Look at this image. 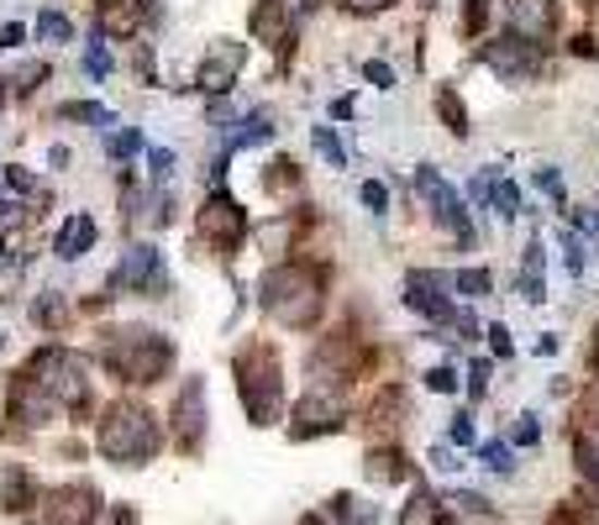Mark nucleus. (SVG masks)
<instances>
[{
    "instance_id": "24",
    "label": "nucleus",
    "mask_w": 599,
    "mask_h": 525,
    "mask_svg": "<svg viewBox=\"0 0 599 525\" xmlns=\"http://www.w3.org/2000/svg\"><path fill=\"white\" fill-rule=\"evenodd\" d=\"M437 117L448 121V132H452V137H468V111H463V95H457L452 85L437 89Z\"/></svg>"
},
{
    "instance_id": "29",
    "label": "nucleus",
    "mask_w": 599,
    "mask_h": 525,
    "mask_svg": "<svg viewBox=\"0 0 599 525\" xmlns=\"http://www.w3.org/2000/svg\"><path fill=\"white\" fill-rule=\"evenodd\" d=\"M59 117H63V121H95V126H117L111 106H95V100H69Z\"/></svg>"
},
{
    "instance_id": "26",
    "label": "nucleus",
    "mask_w": 599,
    "mask_h": 525,
    "mask_svg": "<svg viewBox=\"0 0 599 525\" xmlns=\"http://www.w3.org/2000/svg\"><path fill=\"white\" fill-rule=\"evenodd\" d=\"M457 294H468V300H484V294L494 290V279H489V268H457L448 279Z\"/></svg>"
},
{
    "instance_id": "46",
    "label": "nucleus",
    "mask_w": 599,
    "mask_h": 525,
    "mask_svg": "<svg viewBox=\"0 0 599 525\" xmlns=\"http://www.w3.org/2000/svg\"><path fill=\"white\" fill-rule=\"evenodd\" d=\"M489 374H494V368H489V363H474V368H468V389H474V394H484V389H489Z\"/></svg>"
},
{
    "instance_id": "2",
    "label": "nucleus",
    "mask_w": 599,
    "mask_h": 525,
    "mask_svg": "<svg viewBox=\"0 0 599 525\" xmlns=\"http://www.w3.org/2000/svg\"><path fill=\"white\" fill-rule=\"evenodd\" d=\"M95 447L106 452V463L117 467H143L158 457L163 447V426L148 405L137 400H117V405L100 410V426H95Z\"/></svg>"
},
{
    "instance_id": "56",
    "label": "nucleus",
    "mask_w": 599,
    "mask_h": 525,
    "mask_svg": "<svg viewBox=\"0 0 599 525\" xmlns=\"http://www.w3.org/2000/svg\"><path fill=\"white\" fill-rule=\"evenodd\" d=\"M300 525H327V521H300Z\"/></svg>"
},
{
    "instance_id": "49",
    "label": "nucleus",
    "mask_w": 599,
    "mask_h": 525,
    "mask_svg": "<svg viewBox=\"0 0 599 525\" xmlns=\"http://www.w3.org/2000/svg\"><path fill=\"white\" fill-rule=\"evenodd\" d=\"M452 441H457V447H468V441H474V426H468V415H457V420H452Z\"/></svg>"
},
{
    "instance_id": "45",
    "label": "nucleus",
    "mask_w": 599,
    "mask_h": 525,
    "mask_svg": "<svg viewBox=\"0 0 599 525\" xmlns=\"http://www.w3.org/2000/svg\"><path fill=\"white\" fill-rule=\"evenodd\" d=\"M273 169H279V174H264V184H269V190H295V163H284V158H279V163H273Z\"/></svg>"
},
{
    "instance_id": "50",
    "label": "nucleus",
    "mask_w": 599,
    "mask_h": 525,
    "mask_svg": "<svg viewBox=\"0 0 599 525\" xmlns=\"http://www.w3.org/2000/svg\"><path fill=\"white\" fill-rule=\"evenodd\" d=\"M22 37H27V32H22V22H5V27H0V48H16Z\"/></svg>"
},
{
    "instance_id": "48",
    "label": "nucleus",
    "mask_w": 599,
    "mask_h": 525,
    "mask_svg": "<svg viewBox=\"0 0 599 525\" xmlns=\"http://www.w3.org/2000/svg\"><path fill=\"white\" fill-rule=\"evenodd\" d=\"M489 342H494V352H500V357H510V331L500 321L489 326Z\"/></svg>"
},
{
    "instance_id": "5",
    "label": "nucleus",
    "mask_w": 599,
    "mask_h": 525,
    "mask_svg": "<svg viewBox=\"0 0 599 525\" xmlns=\"http://www.w3.org/2000/svg\"><path fill=\"white\" fill-rule=\"evenodd\" d=\"M27 379L42 383V394L63 410H85L90 400V368L80 352H63V347H42L27 363Z\"/></svg>"
},
{
    "instance_id": "32",
    "label": "nucleus",
    "mask_w": 599,
    "mask_h": 525,
    "mask_svg": "<svg viewBox=\"0 0 599 525\" xmlns=\"http://www.w3.org/2000/svg\"><path fill=\"white\" fill-rule=\"evenodd\" d=\"M558 247H563V268H569L573 279L584 273V236H573L569 227H563V236H558Z\"/></svg>"
},
{
    "instance_id": "16",
    "label": "nucleus",
    "mask_w": 599,
    "mask_h": 525,
    "mask_svg": "<svg viewBox=\"0 0 599 525\" xmlns=\"http://www.w3.org/2000/svg\"><path fill=\"white\" fill-rule=\"evenodd\" d=\"M247 32L258 37V42H290V11H284V0H258L253 5V16H247Z\"/></svg>"
},
{
    "instance_id": "44",
    "label": "nucleus",
    "mask_w": 599,
    "mask_h": 525,
    "mask_svg": "<svg viewBox=\"0 0 599 525\" xmlns=\"http://www.w3.org/2000/svg\"><path fill=\"white\" fill-rule=\"evenodd\" d=\"M573 236H599V210H573Z\"/></svg>"
},
{
    "instance_id": "17",
    "label": "nucleus",
    "mask_w": 599,
    "mask_h": 525,
    "mask_svg": "<svg viewBox=\"0 0 599 525\" xmlns=\"http://www.w3.org/2000/svg\"><path fill=\"white\" fill-rule=\"evenodd\" d=\"M11 405H16V420H27V426H42L48 415H53V400L42 394V383H32L27 374H16V389H11Z\"/></svg>"
},
{
    "instance_id": "57",
    "label": "nucleus",
    "mask_w": 599,
    "mask_h": 525,
    "mask_svg": "<svg viewBox=\"0 0 599 525\" xmlns=\"http://www.w3.org/2000/svg\"><path fill=\"white\" fill-rule=\"evenodd\" d=\"M578 5H599V0H578Z\"/></svg>"
},
{
    "instance_id": "34",
    "label": "nucleus",
    "mask_w": 599,
    "mask_h": 525,
    "mask_svg": "<svg viewBox=\"0 0 599 525\" xmlns=\"http://www.w3.org/2000/svg\"><path fill=\"white\" fill-rule=\"evenodd\" d=\"M479 463L489 467V473H510V467H515V463H510V447H505V441H484V447H479Z\"/></svg>"
},
{
    "instance_id": "13",
    "label": "nucleus",
    "mask_w": 599,
    "mask_h": 525,
    "mask_svg": "<svg viewBox=\"0 0 599 525\" xmlns=\"http://www.w3.org/2000/svg\"><path fill=\"white\" fill-rule=\"evenodd\" d=\"M242 59H247L242 42H216L206 59H200V69H195V89H200V95H221V89H232Z\"/></svg>"
},
{
    "instance_id": "39",
    "label": "nucleus",
    "mask_w": 599,
    "mask_h": 525,
    "mask_svg": "<svg viewBox=\"0 0 599 525\" xmlns=\"http://www.w3.org/2000/svg\"><path fill=\"white\" fill-rule=\"evenodd\" d=\"M37 80H48V63H27V69L11 80V89H16V95H32V89H37Z\"/></svg>"
},
{
    "instance_id": "4",
    "label": "nucleus",
    "mask_w": 599,
    "mask_h": 525,
    "mask_svg": "<svg viewBox=\"0 0 599 525\" xmlns=\"http://www.w3.org/2000/svg\"><path fill=\"white\" fill-rule=\"evenodd\" d=\"M237 394L253 426H273L279 405H284V374H279V352L273 347H247L237 352Z\"/></svg>"
},
{
    "instance_id": "40",
    "label": "nucleus",
    "mask_w": 599,
    "mask_h": 525,
    "mask_svg": "<svg viewBox=\"0 0 599 525\" xmlns=\"http://www.w3.org/2000/svg\"><path fill=\"white\" fill-rule=\"evenodd\" d=\"M426 389H437V394H452V389H457V374H452L448 363H437V368H426Z\"/></svg>"
},
{
    "instance_id": "18",
    "label": "nucleus",
    "mask_w": 599,
    "mask_h": 525,
    "mask_svg": "<svg viewBox=\"0 0 599 525\" xmlns=\"http://www.w3.org/2000/svg\"><path fill=\"white\" fill-rule=\"evenodd\" d=\"M521 300L526 305L547 300V253H541V236L526 242V258H521Z\"/></svg>"
},
{
    "instance_id": "10",
    "label": "nucleus",
    "mask_w": 599,
    "mask_h": 525,
    "mask_svg": "<svg viewBox=\"0 0 599 525\" xmlns=\"http://www.w3.org/2000/svg\"><path fill=\"white\" fill-rule=\"evenodd\" d=\"M95 515H100V495L90 484H63L42 504V521L48 525H95Z\"/></svg>"
},
{
    "instance_id": "41",
    "label": "nucleus",
    "mask_w": 599,
    "mask_h": 525,
    "mask_svg": "<svg viewBox=\"0 0 599 525\" xmlns=\"http://www.w3.org/2000/svg\"><path fill=\"white\" fill-rule=\"evenodd\" d=\"M363 80H368V85H379V89H394V69L390 63H363Z\"/></svg>"
},
{
    "instance_id": "1",
    "label": "nucleus",
    "mask_w": 599,
    "mask_h": 525,
    "mask_svg": "<svg viewBox=\"0 0 599 525\" xmlns=\"http://www.w3.org/2000/svg\"><path fill=\"white\" fill-rule=\"evenodd\" d=\"M100 363L117 374L121 383L143 389V383H158L174 374V342L163 331H148V326H117V331H100Z\"/></svg>"
},
{
    "instance_id": "51",
    "label": "nucleus",
    "mask_w": 599,
    "mask_h": 525,
    "mask_svg": "<svg viewBox=\"0 0 599 525\" xmlns=\"http://www.w3.org/2000/svg\"><path fill=\"white\" fill-rule=\"evenodd\" d=\"M431 467H442V473H452V467H457V457H452V447H431Z\"/></svg>"
},
{
    "instance_id": "37",
    "label": "nucleus",
    "mask_w": 599,
    "mask_h": 525,
    "mask_svg": "<svg viewBox=\"0 0 599 525\" xmlns=\"http://www.w3.org/2000/svg\"><path fill=\"white\" fill-rule=\"evenodd\" d=\"M578 473L599 489V441H578Z\"/></svg>"
},
{
    "instance_id": "38",
    "label": "nucleus",
    "mask_w": 599,
    "mask_h": 525,
    "mask_svg": "<svg viewBox=\"0 0 599 525\" xmlns=\"http://www.w3.org/2000/svg\"><path fill=\"white\" fill-rule=\"evenodd\" d=\"M358 195H363V205H368L374 216H384V210H390V190H384L379 179H368V184H363Z\"/></svg>"
},
{
    "instance_id": "12",
    "label": "nucleus",
    "mask_w": 599,
    "mask_h": 525,
    "mask_svg": "<svg viewBox=\"0 0 599 525\" xmlns=\"http://www.w3.org/2000/svg\"><path fill=\"white\" fill-rule=\"evenodd\" d=\"M174 437L184 452H200V441H206V383L200 379H190L174 400Z\"/></svg>"
},
{
    "instance_id": "53",
    "label": "nucleus",
    "mask_w": 599,
    "mask_h": 525,
    "mask_svg": "<svg viewBox=\"0 0 599 525\" xmlns=\"http://www.w3.org/2000/svg\"><path fill=\"white\" fill-rule=\"evenodd\" d=\"M48 163H53V169H69V147H48Z\"/></svg>"
},
{
    "instance_id": "55",
    "label": "nucleus",
    "mask_w": 599,
    "mask_h": 525,
    "mask_svg": "<svg viewBox=\"0 0 599 525\" xmlns=\"http://www.w3.org/2000/svg\"><path fill=\"white\" fill-rule=\"evenodd\" d=\"M390 0H353V11H363V16H374V11H384Z\"/></svg>"
},
{
    "instance_id": "28",
    "label": "nucleus",
    "mask_w": 599,
    "mask_h": 525,
    "mask_svg": "<svg viewBox=\"0 0 599 525\" xmlns=\"http://www.w3.org/2000/svg\"><path fill=\"white\" fill-rule=\"evenodd\" d=\"M310 147L327 158V169H347V152H342V143H337L331 126H310Z\"/></svg>"
},
{
    "instance_id": "8",
    "label": "nucleus",
    "mask_w": 599,
    "mask_h": 525,
    "mask_svg": "<svg viewBox=\"0 0 599 525\" xmlns=\"http://www.w3.org/2000/svg\"><path fill=\"white\" fill-rule=\"evenodd\" d=\"M479 59L489 74H500V80H526V74H537L541 69V53L537 42H526V37H515V32H505V37H489L479 48Z\"/></svg>"
},
{
    "instance_id": "23",
    "label": "nucleus",
    "mask_w": 599,
    "mask_h": 525,
    "mask_svg": "<svg viewBox=\"0 0 599 525\" xmlns=\"http://www.w3.org/2000/svg\"><path fill=\"white\" fill-rule=\"evenodd\" d=\"M400 525H442V499H431L426 489H416V495L400 504Z\"/></svg>"
},
{
    "instance_id": "25",
    "label": "nucleus",
    "mask_w": 599,
    "mask_h": 525,
    "mask_svg": "<svg viewBox=\"0 0 599 525\" xmlns=\"http://www.w3.org/2000/svg\"><path fill=\"white\" fill-rule=\"evenodd\" d=\"M331 515H337L342 525H379V510L358 495H337L331 499Z\"/></svg>"
},
{
    "instance_id": "11",
    "label": "nucleus",
    "mask_w": 599,
    "mask_h": 525,
    "mask_svg": "<svg viewBox=\"0 0 599 525\" xmlns=\"http://www.w3.org/2000/svg\"><path fill=\"white\" fill-rule=\"evenodd\" d=\"M448 279H437V273H411L405 279V305L411 310H420L426 321H437V326H457V310H452V300H448Z\"/></svg>"
},
{
    "instance_id": "22",
    "label": "nucleus",
    "mask_w": 599,
    "mask_h": 525,
    "mask_svg": "<svg viewBox=\"0 0 599 525\" xmlns=\"http://www.w3.org/2000/svg\"><path fill=\"white\" fill-rule=\"evenodd\" d=\"M269 137H273V121L264 117V111H253L247 121H237V132H227V147H221V152L232 158V152H242V147H258V143H269Z\"/></svg>"
},
{
    "instance_id": "36",
    "label": "nucleus",
    "mask_w": 599,
    "mask_h": 525,
    "mask_svg": "<svg viewBox=\"0 0 599 525\" xmlns=\"http://www.w3.org/2000/svg\"><path fill=\"white\" fill-rule=\"evenodd\" d=\"M484 22H489V0H463V37H479Z\"/></svg>"
},
{
    "instance_id": "59",
    "label": "nucleus",
    "mask_w": 599,
    "mask_h": 525,
    "mask_svg": "<svg viewBox=\"0 0 599 525\" xmlns=\"http://www.w3.org/2000/svg\"><path fill=\"white\" fill-rule=\"evenodd\" d=\"M595 368H599V352H595Z\"/></svg>"
},
{
    "instance_id": "52",
    "label": "nucleus",
    "mask_w": 599,
    "mask_h": 525,
    "mask_svg": "<svg viewBox=\"0 0 599 525\" xmlns=\"http://www.w3.org/2000/svg\"><path fill=\"white\" fill-rule=\"evenodd\" d=\"M111 525H137V510H132V504H117V510H111Z\"/></svg>"
},
{
    "instance_id": "3",
    "label": "nucleus",
    "mask_w": 599,
    "mask_h": 525,
    "mask_svg": "<svg viewBox=\"0 0 599 525\" xmlns=\"http://www.w3.org/2000/svg\"><path fill=\"white\" fill-rule=\"evenodd\" d=\"M264 310H269L279 326H290V331H310L316 316H321V305H327V290H321V273L310 268V262H273L269 273H264Z\"/></svg>"
},
{
    "instance_id": "43",
    "label": "nucleus",
    "mask_w": 599,
    "mask_h": 525,
    "mask_svg": "<svg viewBox=\"0 0 599 525\" xmlns=\"http://www.w3.org/2000/svg\"><path fill=\"white\" fill-rule=\"evenodd\" d=\"M169 169H174V152H169V147H148V174L169 179Z\"/></svg>"
},
{
    "instance_id": "35",
    "label": "nucleus",
    "mask_w": 599,
    "mask_h": 525,
    "mask_svg": "<svg viewBox=\"0 0 599 525\" xmlns=\"http://www.w3.org/2000/svg\"><path fill=\"white\" fill-rule=\"evenodd\" d=\"M143 147H148V137H143L137 126H126V132L111 137V158H132V152H143Z\"/></svg>"
},
{
    "instance_id": "7",
    "label": "nucleus",
    "mask_w": 599,
    "mask_h": 525,
    "mask_svg": "<svg viewBox=\"0 0 599 525\" xmlns=\"http://www.w3.org/2000/svg\"><path fill=\"white\" fill-rule=\"evenodd\" d=\"M247 232V210H242L227 190H216L206 205H200V216H195V236L210 242V247H221V253H232Z\"/></svg>"
},
{
    "instance_id": "31",
    "label": "nucleus",
    "mask_w": 599,
    "mask_h": 525,
    "mask_svg": "<svg viewBox=\"0 0 599 525\" xmlns=\"http://www.w3.org/2000/svg\"><path fill=\"white\" fill-rule=\"evenodd\" d=\"M37 32H42V42H69V37H74V22H69L63 11H42V16H37Z\"/></svg>"
},
{
    "instance_id": "6",
    "label": "nucleus",
    "mask_w": 599,
    "mask_h": 525,
    "mask_svg": "<svg viewBox=\"0 0 599 525\" xmlns=\"http://www.w3.org/2000/svg\"><path fill=\"white\" fill-rule=\"evenodd\" d=\"M106 290H132V294H163L169 290V273H163V253L152 242L126 247L117 262V273L106 279Z\"/></svg>"
},
{
    "instance_id": "9",
    "label": "nucleus",
    "mask_w": 599,
    "mask_h": 525,
    "mask_svg": "<svg viewBox=\"0 0 599 525\" xmlns=\"http://www.w3.org/2000/svg\"><path fill=\"white\" fill-rule=\"evenodd\" d=\"M416 190L426 195V200H431L437 221H442V227H448L457 242H468V236H474V232H468V216H463V200H457V190H452V184L437 174L431 163H420V169H416Z\"/></svg>"
},
{
    "instance_id": "47",
    "label": "nucleus",
    "mask_w": 599,
    "mask_h": 525,
    "mask_svg": "<svg viewBox=\"0 0 599 525\" xmlns=\"http://www.w3.org/2000/svg\"><path fill=\"white\" fill-rule=\"evenodd\" d=\"M541 437V426H537V415H521V420H515V441H526V447H531V441Z\"/></svg>"
},
{
    "instance_id": "54",
    "label": "nucleus",
    "mask_w": 599,
    "mask_h": 525,
    "mask_svg": "<svg viewBox=\"0 0 599 525\" xmlns=\"http://www.w3.org/2000/svg\"><path fill=\"white\" fill-rule=\"evenodd\" d=\"M457 504H463V510H474V515H479V510H489V499H479V495H457Z\"/></svg>"
},
{
    "instance_id": "58",
    "label": "nucleus",
    "mask_w": 599,
    "mask_h": 525,
    "mask_svg": "<svg viewBox=\"0 0 599 525\" xmlns=\"http://www.w3.org/2000/svg\"><path fill=\"white\" fill-rule=\"evenodd\" d=\"M100 5H117V0H100Z\"/></svg>"
},
{
    "instance_id": "19",
    "label": "nucleus",
    "mask_w": 599,
    "mask_h": 525,
    "mask_svg": "<svg viewBox=\"0 0 599 525\" xmlns=\"http://www.w3.org/2000/svg\"><path fill=\"white\" fill-rule=\"evenodd\" d=\"M90 247H95V221H90V216H69V221H63V232L53 236V253H59L63 262H80Z\"/></svg>"
},
{
    "instance_id": "20",
    "label": "nucleus",
    "mask_w": 599,
    "mask_h": 525,
    "mask_svg": "<svg viewBox=\"0 0 599 525\" xmlns=\"http://www.w3.org/2000/svg\"><path fill=\"white\" fill-rule=\"evenodd\" d=\"M32 499H37V484H32V473H22V467H0V510H11V515H22V510H32Z\"/></svg>"
},
{
    "instance_id": "30",
    "label": "nucleus",
    "mask_w": 599,
    "mask_h": 525,
    "mask_svg": "<svg viewBox=\"0 0 599 525\" xmlns=\"http://www.w3.org/2000/svg\"><path fill=\"white\" fill-rule=\"evenodd\" d=\"M32 316H37V326H48V331H59V326L69 321V305H63L59 294L48 290V294H42V300H37V305H32Z\"/></svg>"
},
{
    "instance_id": "33",
    "label": "nucleus",
    "mask_w": 599,
    "mask_h": 525,
    "mask_svg": "<svg viewBox=\"0 0 599 525\" xmlns=\"http://www.w3.org/2000/svg\"><path fill=\"white\" fill-rule=\"evenodd\" d=\"M111 48H106V42H90V48H85V74H90V80H106V74H111Z\"/></svg>"
},
{
    "instance_id": "21",
    "label": "nucleus",
    "mask_w": 599,
    "mask_h": 525,
    "mask_svg": "<svg viewBox=\"0 0 599 525\" xmlns=\"http://www.w3.org/2000/svg\"><path fill=\"white\" fill-rule=\"evenodd\" d=\"M368 478H374V484H405V478H411L405 452H400V447H374V452H368Z\"/></svg>"
},
{
    "instance_id": "42",
    "label": "nucleus",
    "mask_w": 599,
    "mask_h": 525,
    "mask_svg": "<svg viewBox=\"0 0 599 525\" xmlns=\"http://www.w3.org/2000/svg\"><path fill=\"white\" fill-rule=\"evenodd\" d=\"M537 184H541V190H547V195H552L558 205H563V216H569V195H563V179H558V169H541Z\"/></svg>"
},
{
    "instance_id": "14",
    "label": "nucleus",
    "mask_w": 599,
    "mask_h": 525,
    "mask_svg": "<svg viewBox=\"0 0 599 525\" xmlns=\"http://www.w3.org/2000/svg\"><path fill=\"white\" fill-rule=\"evenodd\" d=\"M510 27L526 42H547L558 32V0H510Z\"/></svg>"
},
{
    "instance_id": "15",
    "label": "nucleus",
    "mask_w": 599,
    "mask_h": 525,
    "mask_svg": "<svg viewBox=\"0 0 599 525\" xmlns=\"http://www.w3.org/2000/svg\"><path fill=\"white\" fill-rule=\"evenodd\" d=\"M295 437H310V431H337L342 426V405L331 400V394H305L295 410Z\"/></svg>"
},
{
    "instance_id": "27",
    "label": "nucleus",
    "mask_w": 599,
    "mask_h": 525,
    "mask_svg": "<svg viewBox=\"0 0 599 525\" xmlns=\"http://www.w3.org/2000/svg\"><path fill=\"white\" fill-rule=\"evenodd\" d=\"M489 200H494V210H500V221H515L521 216V190L510 184V179H489Z\"/></svg>"
}]
</instances>
